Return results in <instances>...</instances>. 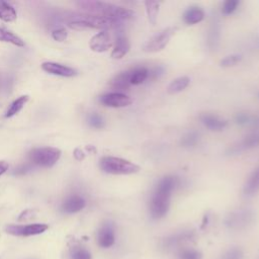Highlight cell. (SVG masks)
I'll return each instance as SVG.
<instances>
[{"mask_svg":"<svg viewBox=\"0 0 259 259\" xmlns=\"http://www.w3.org/2000/svg\"><path fill=\"white\" fill-rule=\"evenodd\" d=\"M178 184V179L175 176H164L156 186L150 201V215L154 220L164 218L170 207L171 193Z\"/></svg>","mask_w":259,"mask_h":259,"instance_id":"cell-1","label":"cell"},{"mask_svg":"<svg viewBox=\"0 0 259 259\" xmlns=\"http://www.w3.org/2000/svg\"><path fill=\"white\" fill-rule=\"evenodd\" d=\"M76 4L80 9L85 11V13L106 17L118 22L131 19L135 15V12L132 9L108 2L84 0L78 1Z\"/></svg>","mask_w":259,"mask_h":259,"instance_id":"cell-2","label":"cell"},{"mask_svg":"<svg viewBox=\"0 0 259 259\" xmlns=\"http://www.w3.org/2000/svg\"><path fill=\"white\" fill-rule=\"evenodd\" d=\"M67 25L74 30L100 29L108 30L117 27L120 22L89 13H73L66 17Z\"/></svg>","mask_w":259,"mask_h":259,"instance_id":"cell-3","label":"cell"},{"mask_svg":"<svg viewBox=\"0 0 259 259\" xmlns=\"http://www.w3.org/2000/svg\"><path fill=\"white\" fill-rule=\"evenodd\" d=\"M100 169L108 174L113 175H131L140 171V166L128 160L113 157L104 156L99 161Z\"/></svg>","mask_w":259,"mask_h":259,"instance_id":"cell-4","label":"cell"},{"mask_svg":"<svg viewBox=\"0 0 259 259\" xmlns=\"http://www.w3.org/2000/svg\"><path fill=\"white\" fill-rule=\"evenodd\" d=\"M62 152L54 147L34 148L28 153V160L31 164L42 168L53 167L61 158Z\"/></svg>","mask_w":259,"mask_h":259,"instance_id":"cell-5","label":"cell"},{"mask_svg":"<svg viewBox=\"0 0 259 259\" xmlns=\"http://www.w3.org/2000/svg\"><path fill=\"white\" fill-rule=\"evenodd\" d=\"M256 219V213L251 208H238L230 211L224 221L225 226L234 231L245 230L250 227Z\"/></svg>","mask_w":259,"mask_h":259,"instance_id":"cell-6","label":"cell"},{"mask_svg":"<svg viewBox=\"0 0 259 259\" xmlns=\"http://www.w3.org/2000/svg\"><path fill=\"white\" fill-rule=\"evenodd\" d=\"M176 30V26H169L160 30L143 46V51L146 53H157L162 51L169 44L170 38L174 35Z\"/></svg>","mask_w":259,"mask_h":259,"instance_id":"cell-7","label":"cell"},{"mask_svg":"<svg viewBox=\"0 0 259 259\" xmlns=\"http://www.w3.org/2000/svg\"><path fill=\"white\" fill-rule=\"evenodd\" d=\"M49 229L47 224H29V225H8L5 228L6 233L17 237H28L39 235Z\"/></svg>","mask_w":259,"mask_h":259,"instance_id":"cell-8","label":"cell"},{"mask_svg":"<svg viewBox=\"0 0 259 259\" xmlns=\"http://www.w3.org/2000/svg\"><path fill=\"white\" fill-rule=\"evenodd\" d=\"M115 243V230L111 222H104L97 231V244L103 249L110 248Z\"/></svg>","mask_w":259,"mask_h":259,"instance_id":"cell-9","label":"cell"},{"mask_svg":"<svg viewBox=\"0 0 259 259\" xmlns=\"http://www.w3.org/2000/svg\"><path fill=\"white\" fill-rule=\"evenodd\" d=\"M257 146H259V132L252 133V134L248 135L247 137H245L240 142L232 145L227 150V154L231 155V156L238 155V154H241L242 152H244L246 150H250V149L255 148Z\"/></svg>","mask_w":259,"mask_h":259,"instance_id":"cell-10","label":"cell"},{"mask_svg":"<svg viewBox=\"0 0 259 259\" xmlns=\"http://www.w3.org/2000/svg\"><path fill=\"white\" fill-rule=\"evenodd\" d=\"M99 101L108 107H124L132 103V99L119 91L105 93L99 97Z\"/></svg>","mask_w":259,"mask_h":259,"instance_id":"cell-11","label":"cell"},{"mask_svg":"<svg viewBox=\"0 0 259 259\" xmlns=\"http://www.w3.org/2000/svg\"><path fill=\"white\" fill-rule=\"evenodd\" d=\"M40 67L45 72H47L51 75H54V76L71 78L78 74L77 70H75L69 66H66V65H63L60 63H56V62H44L40 65Z\"/></svg>","mask_w":259,"mask_h":259,"instance_id":"cell-12","label":"cell"},{"mask_svg":"<svg viewBox=\"0 0 259 259\" xmlns=\"http://www.w3.org/2000/svg\"><path fill=\"white\" fill-rule=\"evenodd\" d=\"M112 46L111 37L107 30H100L94 34L89 40V47L93 52L103 53L106 52Z\"/></svg>","mask_w":259,"mask_h":259,"instance_id":"cell-13","label":"cell"},{"mask_svg":"<svg viewBox=\"0 0 259 259\" xmlns=\"http://www.w3.org/2000/svg\"><path fill=\"white\" fill-rule=\"evenodd\" d=\"M193 233L190 231H182L172 234L163 240V247L165 249H173L180 246L181 244L192 240Z\"/></svg>","mask_w":259,"mask_h":259,"instance_id":"cell-14","label":"cell"},{"mask_svg":"<svg viewBox=\"0 0 259 259\" xmlns=\"http://www.w3.org/2000/svg\"><path fill=\"white\" fill-rule=\"evenodd\" d=\"M86 205L85 199L78 195V194H73L65 199V201L62 203V210L66 213H75L80 210H82Z\"/></svg>","mask_w":259,"mask_h":259,"instance_id":"cell-15","label":"cell"},{"mask_svg":"<svg viewBox=\"0 0 259 259\" xmlns=\"http://www.w3.org/2000/svg\"><path fill=\"white\" fill-rule=\"evenodd\" d=\"M199 118L205 127H207L210 131H213V132L223 131L228 125V121L226 119H223L220 116L214 115V114L203 113L200 115Z\"/></svg>","mask_w":259,"mask_h":259,"instance_id":"cell-16","label":"cell"},{"mask_svg":"<svg viewBox=\"0 0 259 259\" xmlns=\"http://www.w3.org/2000/svg\"><path fill=\"white\" fill-rule=\"evenodd\" d=\"M130 48L131 44L127 37L124 35H118L115 39L114 47L112 49L110 56L112 59H121L128 53Z\"/></svg>","mask_w":259,"mask_h":259,"instance_id":"cell-17","label":"cell"},{"mask_svg":"<svg viewBox=\"0 0 259 259\" xmlns=\"http://www.w3.org/2000/svg\"><path fill=\"white\" fill-rule=\"evenodd\" d=\"M259 191V166L249 175L243 188L246 196H252Z\"/></svg>","mask_w":259,"mask_h":259,"instance_id":"cell-18","label":"cell"},{"mask_svg":"<svg viewBox=\"0 0 259 259\" xmlns=\"http://www.w3.org/2000/svg\"><path fill=\"white\" fill-rule=\"evenodd\" d=\"M204 18L203 10L198 6H191L187 8L183 13V20L186 24L192 25L202 21Z\"/></svg>","mask_w":259,"mask_h":259,"instance_id":"cell-19","label":"cell"},{"mask_svg":"<svg viewBox=\"0 0 259 259\" xmlns=\"http://www.w3.org/2000/svg\"><path fill=\"white\" fill-rule=\"evenodd\" d=\"M131 76H132V70L118 73L111 79L110 81L111 87L117 90L127 89L131 85Z\"/></svg>","mask_w":259,"mask_h":259,"instance_id":"cell-20","label":"cell"},{"mask_svg":"<svg viewBox=\"0 0 259 259\" xmlns=\"http://www.w3.org/2000/svg\"><path fill=\"white\" fill-rule=\"evenodd\" d=\"M17 18L15 8L8 2L0 0V19L4 22H13Z\"/></svg>","mask_w":259,"mask_h":259,"instance_id":"cell-21","label":"cell"},{"mask_svg":"<svg viewBox=\"0 0 259 259\" xmlns=\"http://www.w3.org/2000/svg\"><path fill=\"white\" fill-rule=\"evenodd\" d=\"M0 41L8 42L19 48L24 47V41L21 37L3 26H0Z\"/></svg>","mask_w":259,"mask_h":259,"instance_id":"cell-22","label":"cell"},{"mask_svg":"<svg viewBox=\"0 0 259 259\" xmlns=\"http://www.w3.org/2000/svg\"><path fill=\"white\" fill-rule=\"evenodd\" d=\"M29 99V96L28 95H21L19 96L18 98H16L10 105L9 107L7 108V110L5 111V114H4V117L6 118H9V117H12L14 116L15 114H17L23 107L24 105L27 103Z\"/></svg>","mask_w":259,"mask_h":259,"instance_id":"cell-23","label":"cell"},{"mask_svg":"<svg viewBox=\"0 0 259 259\" xmlns=\"http://www.w3.org/2000/svg\"><path fill=\"white\" fill-rule=\"evenodd\" d=\"M190 79L186 76L178 77L171 81V83L167 87V92L169 94H176L183 91L189 85Z\"/></svg>","mask_w":259,"mask_h":259,"instance_id":"cell-24","label":"cell"},{"mask_svg":"<svg viewBox=\"0 0 259 259\" xmlns=\"http://www.w3.org/2000/svg\"><path fill=\"white\" fill-rule=\"evenodd\" d=\"M160 4L161 3L159 1H152V0H148V1L145 2L148 19H149L150 23L153 24V25L156 24V22H157Z\"/></svg>","mask_w":259,"mask_h":259,"instance_id":"cell-25","label":"cell"},{"mask_svg":"<svg viewBox=\"0 0 259 259\" xmlns=\"http://www.w3.org/2000/svg\"><path fill=\"white\" fill-rule=\"evenodd\" d=\"M149 78V70L146 67H138L132 70L131 85H140Z\"/></svg>","mask_w":259,"mask_h":259,"instance_id":"cell-26","label":"cell"},{"mask_svg":"<svg viewBox=\"0 0 259 259\" xmlns=\"http://www.w3.org/2000/svg\"><path fill=\"white\" fill-rule=\"evenodd\" d=\"M220 24L218 21H213L211 23V26H210V29H209V32H208V47L210 49H214L217 48L219 41H220Z\"/></svg>","mask_w":259,"mask_h":259,"instance_id":"cell-27","label":"cell"},{"mask_svg":"<svg viewBox=\"0 0 259 259\" xmlns=\"http://www.w3.org/2000/svg\"><path fill=\"white\" fill-rule=\"evenodd\" d=\"M70 259H92L90 251L82 246H73L69 253Z\"/></svg>","mask_w":259,"mask_h":259,"instance_id":"cell-28","label":"cell"},{"mask_svg":"<svg viewBox=\"0 0 259 259\" xmlns=\"http://www.w3.org/2000/svg\"><path fill=\"white\" fill-rule=\"evenodd\" d=\"M177 259H202V253L194 248H183L178 251Z\"/></svg>","mask_w":259,"mask_h":259,"instance_id":"cell-29","label":"cell"},{"mask_svg":"<svg viewBox=\"0 0 259 259\" xmlns=\"http://www.w3.org/2000/svg\"><path fill=\"white\" fill-rule=\"evenodd\" d=\"M198 141H199V134L195 131H190L182 137L180 144L182 147L192 148L198 143Z\"/></svg>","mask_w":259,"mask_h":259,"instance_id":"cell-30","label":"cell"},{"mask_svg":"<svg viewBox=\"0 0 259 259\" xmlns=\"http://www.w3.org/2000/svg\"><path fill=\"white\" fill-rule=\"evenodd\" d=\"M219 259H244V251L240 247H230L222 253Z\"/></svg>","mask_w":259,"mask_h":259,"instance_id":"cell-31","label":"cell"},{"mask_svg":"<svg viewBox=\"0 0 259 259\" xmlns=\"http://www.w3.org/2000/svg\"><path fill=\"white\" fill-rule=\"evenodd\" d=\"M88 123L90 126L97 128V130L103 128L105 125V122H104V119L102 118V116L96 112H92L88 115Z\"/></svg>","mask_w":259,"mask_h":259,"instance_id":"cell-32","label":"cell"},{"mask_svg":"<svg viewBox=\"0 0 259 259\" xmlns=\"http://www.w3.org/2000/svg\"><path fill=\"white\" fill-rule=\"evenodd\" d=\"M243 59V56L240 54H232L229 55L227 57H225L224 59L221 60L220 65L222 67H231V66H235L236 64L240 63Z\"/></svg>","mask_w":259,"mask_h":259,"instance_id":"cell-33","label":"cell"},{"mask_svg":"<svg viewBox=\"0 0 259 259\" xmlns=\"http://www.w3.org/2000/svg\"><path fill=\"white\" fill-rule=\"evenodd\" d=\"M240 2L238 0H228L225 1L223 4V8H222V12L225 15H230L232 14L239 6Z\"/></svg>","mask_w":259,"mask_h":259,"instance_id":"cell-34","label":"cell"},{"mask_svg":"<svg viewBox=\"0 0 259 259\" xmlns=\"http://www.w3.org/2000/svg\"><path fill=\"white\" fill-rule=\"evenodd\" d=\"M67 36H68V32H67V30H66L64 27H62V26L57 27V28L53 29V31H52V37H53V39H55V40H57V41H59V42L64 41V40L67 38Z\"/></svg>","mask_w":259,"mask_h":259,"instance_id":"cell-35","label":"cell"},{"mask_svg":"<svg viewBox=\"0 0 259 259\" xmlns=\"http://www.w3.org/2000/svg\"><path fill=\"white\" fill-rule=\"evenodd\" d=\"M251 116L245 112H239L236 114L235 116V121L236 123L240 124V125H246V124H250L251 122Z\"/></svg>","mask_w":259,"mask_h":259,"instance_id":"cell-36","label":"cell"},{"mask_svg":"<svg viewBox=\"0 0 259 259\" xmlns=\"http://www.w3.org/2000/svg\"><path fill=\"white\" fill-rule=\"evenodd\" d=\"M31 168L32 167L30 164H22L14 169L13 174L14 175H23V174H26L27 172H29L31 170Z\"/></svg>","mask_w":259,"mask_h":259,"instance_id":"cell-37","label":"cell"},{"mask_svg":"<svg viewBox=\"0 0 259 259\" xmlns=\"http://www.w3.org/2000/svg\"><path fill=\"white\" fill-rule=\"evenodd\" d=\"M164 73V68L162 66H157L149 71V77L151 79H157Z\"/></svg>","mask_w":259,"mask_h":259,"instance_id":"cell-38","label":"cell"},{"mask_svg":"<svg viewBox=\"0 0 259 259\" xmlns=\"http://www.w3.org/2000/svg\"><path fill=\"white\" fill-rule=\"evenodd\" d=\"M34 210H32V209H25V210H23L20 214H19V217H18V221L19 222H21V221H26V220H29V219H31V218H33L34 217Z\"/></svg>","mask_w":259,"mask_h":259,"instance_id":"cell-39","label":"cell"},{"mask_svg":"<svg viewBox=\"0 0 259 259\" xmlns=\"http://www.w3.org/2000/svg\"><path fill=\"white\" fill-rule=\"evenodd\" d=\"M73 155H74V158L76 159V160H78V161H81V160H83L84 159V157H85V154H84V152L80 149V148H76L75 150H74V153H73Z\"/></svg>","mask_w":259,"mask_h":259,"instance_id":"cell-40","label":"cell"},{"mask_svg":"<svg viewBox=\"0 0 259 259\" xmlns=\"http://www.w3.org/2000/svg\"><path fill=\"white\" fill-rule=\"evenodd\" d=\"M9 168V165L6 161H0V176L3 175Z\"/></svg>","mask_w":259,"mask_h":259,"instance_id":"cell-41","label":"cell"},{"mask_svg":"<svg viewBox=\"0 0 259 259\" xmlns=\"http://www.w3.org/2000/svg\"><path fill=\"white\" fill-rule=\"evenodd\" d=\"M258 96H259V94H258Z\"/></svg>","mask_w":259,"mask_h":259,"instance_id":"cell-42","label":"cell"}]
</instances>
